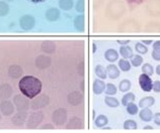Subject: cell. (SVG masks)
<instances>
[{
  "label": "cell",
  "mask_w": 160,
  "mask_h": 133,
  "mask_svg": "<svg viewBox=\"0 0 160 133\" xmlns=\"http://www.w3.org/2000/svg\"><path fill=\"white\" fill-rule=\"evenodd\" d=\"M67 102L71 106H79L84 102V94L80 91H72L67 95Z\"/></svg>",
  "instance_id": "cell-9"
},
{
  "label": "cell",
  "mask_w": 160,
  "mask_h": 133,
  "mask_svg": "<svg viewBox=\"0 0 160 133\" xmlns=\"http://www.w3.org/2000/svg\"><path fill=\"white\" fill-rule=\"evenodd\" d=\"M135 100V94L132 93V92H129V93H126L123 98H122V104H123L124 106H127L129 103L131 102H134Z\"/></svg>",
  "instance_id": "cell-35"
},
{
  "label": "cell",
  "mask_w": 160,
  "mask_h": 133,
  "mask_svg": "<svg viewBox=\"0 0 160 133\" xmlns=\"http://www.w3.org/2000/svg\"><path fill=\"white\" fill-rule=\"evenodd\" d=\"M130 63H131V65L133 66H136V68H137V66H140L143 64V57L141 56H139V55H136V56L133 55Z\"/></svg>",
  "instance_id": "cell-38"
},
{
  "label": "cell",
  "mask_w": 160,
  "mask_h": 133,
  "mask_svg": "<svg viewBox=\"0 0 160 133\" xmlns=\"http://www.w3.org/2000/svg\"><path fill=\"white\" fill-rule=\"evenodd\" d=\"M36 66L39 70H46L51 66V64H52V59L51 57L49 55H40L37 57L36 59Z\"/></svg>",
  "instance_id": "cell-13"
},
{
  "label": "cell",
  "mask_w": 160,
  "mask_h": 133,
  "mask_svg": "<svg viewBox=\"0 0 160 133\" xmlns=\"http://www.w3.org/2000/svg\"><path fill=\"white\" fill-rule=\"evenodd\" d=\"M126 107H127V112H128L130 115H136L138 112H139L138 106L136 105V104H134L133 102L129 103Z\"/></svg>",
  "instance_id": "cell-41"
},
{
  "label": "cell",
  "mask_w": 160,
  "mask_h": 133,
  "mask_svg": "<svg viewBox=\"0 0 160 133\" xmlns=\"http://www.w3.org/2000/svg\"><path fill=\"white\" fill-rule=\"evenodd\" d=\"M60 15H61V12H60V10L58 9V8L51 7V8H49V9H47V11H46L45 17H46V19L48 20V21L54 22V21H56V20H58L59 18H60Z\"/></svg>",
  "instance_id": "cell-19"
},
{
  "label": "cell",
  "mask_w": 160,
  "mask_h": 133,
  "mask_svg": "<svg viewBox=\"0 0 160 133\" xmlns=\"http://www.w3.org/2000/svg\"><path fill=\"white\" fill-rule=\"evenodd\" d=\"M29 98L24 96L23 94H16L13 96V104L18 111L22 112H27L29 108H31V101Z\"/></svg>",
  "instance_id": "cell-5"
},
{
  "label": "cell",
  "mask_w": 160,
  "mask_h": 133,
  "mask_svg": "<svg viewBox=\"0 0 160 133\" xmlns=\"http://www.w3.org/2000/svg\"><path fill=\"white\" fill-rule=\"evenodd\" d=\"M139 85L144 92H151L153 87V81L151 80L150 76L142 73L139 77Z\"/></svg>",
  "instance_id": "cell-14"
},
{
  "label": "cell",
  "mask_w": 160,
  "mask_h": 133,
  "mask_svg": "<svg viewBox=\"0 0 160 133\" xmlns=\"http://www.w3.org/2000/svg\"><path fill=\"white\" fill-rule=\"evenodd\" d=\"M135 49H136V52L140 53V55H145V53H147V52H148V48L143 43H137L135 44Z\"/></svg>",
  "instance_id": "cell-37"
},
{
  "label": "cell",
  "mask_w": 160,
  "mask_h": 133,
  "mask_svg": "<svg viewBox=\"0 0 160 133\" xmlns=\"http://www.w3.org/2000/svg\"><path fill=\"white\" fill-rule=\"evenodd\" d=\"M75 9L79 13H83L84 10H85V0H78L76 2V5H75Z\"/></svg>",
  "instance_id": "cell-42"
},
{
  "label": "cell",
  "mask_w": 160,
  "mask_h": 133,
  "mask_svg": "<svg viewBox=\"0 0 160 133\" xmlns=\"http://www.w3.org/2000/svg\"><path fill=\"white\" fill-rule=\"evenodd\" d=\"M5 1H7V2H8V1H13V0H5Z\"/></svg>",
  "instance_id": "cell-56"
},
{
  "label": "cell",
  "mask_w": 160,
  "mask_h": 133,
  "mask_svg": "<svg viewBox=\"0 0 160 133\" xmlns=\"http://www.w3.org/2000/svg\"><path fill=\"white\" fill-rule=\"evenodd\" d=\"M137 122L134 121L132 119H129V120H126L124 122V129L125 130H136L137 129Z\"/></svg>",
  "instance_id": "cell-36"
},
{
  "label": "cell",
  "mask_w": 160,
  "mask_h": 133,
  "mask_svg": "<svg viewBox=\"0 0 160 133\" xmlns=\"http://www.w3.org/2000/svg\"><path fill=\"white\" fill-rule=\"evenodd\" d=\"M155 104V99L153 97H145L140 100V102H139V106L141 108H150L151 106H153Z\"/></svg>",
  "instance_id": "cell-27"
},
{
  "label": "cell",
  "mask_w": 160,
  "mask_h": 133,
  "mask_svg": "<svg viewBox=\"0 0 160 133\" xmlns=\"http://www.w3.org/2000/svg\"><path fill=\"white\" fill-rule=\"evenodd\" d=\"M42 82L40 79H38L33 76H23L19 80L18 88L20 93L23 94L29 99L35 98L37 95H39L42 92Z\"/></svg>",
  "instance_id": "cell-1"
},
{
  "label": "cell",
  "mask_w": 160,
  "mask_h": 133,
  "mask_svg": "<svg viewBox=\"0 0 160 133\" xmlns=\"http://www.w3.org/2000/svg\"><path fill=\"white\" fill-rule=\"evenodd\" d=\"M92 90L95 95H100L106 90V84L102 80H95L92 84Z\"/></svg>",
  "instance_id": "cell-23"
},
{
  "label": "cell",
  "mask_w": 160,
  "mask_h": 133,
  "mask_svg": "<svg viewBox=\"0 0 160 133\" xmlns=\"http://www.w3.org/2000/svg\"><path fill=\"white\" fill-rule=\"evenodd\" d=\"M1 117H2V114H1V112H0V120H1Z\"/></svg>",
  "instance_id": "cell-55"
},
{
  "label": "cell",
  "mask_w": 160,
  "mask_h": 133,
  "mask_svg": "<svg viewBox=\"0 0 160 133\" xmlns=\"http://www.w3.org/2000/svg\"><path fill=\"white\" fill-rule=\"evenodd\" d=\"M153 120H154V123L156 125L160 126V113H156L153 116Z\"/></svg>",
  "instance_id": "cell-48"
},
{
  "label": "cell",
  "mask_w": 160,
  "mask_h": 133,
  "mask_svg": "<svg viewBox=\"0 0 160 133\" xmlns=\"http://www.w3.org/2000/svg\"><path fill=\"white\" fill-rule=\"evenodd\" d=\"M92 2H93V9L98 10L102 6L104 0H92Z\"/></svg>",
  "instance_id": "cell-43"
},
{
  "label": "cell",
  "mask_w": 160,
  "mask_h": 133,
  "mask_svg": "<svg viewBox=\"0 0 160 133\" xmlns=\"http://www.w3.org/2000/svg\"><path fill=\"white\" fill-rule=\"evenodd\" d=\"M28 113L27 112H22L18 111V113H15L11 118V123L16 127H22L24 124L27 123L28 119Z\"/></svg>",
  "instance_id": "cell-15"
},
{
  "label": "cell",
  "mask_w": 160,
  "mask_h": 133,
  "mask_svg": "<svg viewBox=\"0 0 160 133\" xmlns=\"http://www.w3.org/2000/svg\"><path fill=\"white\" fill-rule=\"evenodd\" d=\"M155 73H156L158 76H160V65H158L156 66V69H155Z\"/></svg>",
  "instance_id": "cell-53"
},
{
  "label": "cell",
  "mask_w": 160,
  "mask_h": 133,
  "mask_svg": "<svg viewBox=\"0 0 160 133\" xmlns=\"http://www.w3.org/2000/svg\"><path fill=\"white\" fill-rule=\"evenodd\" d=\"M108 117H107V116H104V115H98V117L95 118V120H94L95 126L98 127V128L104 127L108 124Z\"/></svg>",
  "instance_id": "cell-30"
},
{
  "label": "cell",
  "mask_w": 160,
  "mask_h": 133,
  "mask_svg": "<svg viewBox=\"0 0 160 133\" xmlns=\"http://www.w3.org/2000/svg\"><path fill=\"white\" fill-rule=\"evenodd\" d=\"M153 127L152 126H145L144 127V130H152Z\"/></svg>",
  "instance_id": "cell-54"
},
{
  "label": "cell",
  "mask_w": 160,
  "mask_h": 133,
  "mask_svg": "<svg viewBox=\"0 0 160 133\" xmlns=\"http://www.w3.org/2000/svg\"><path fill=\"white\" fill-rule=\"evenodd\" d=\"M67 120H68V115H67V111L65 108H58L52 114V121L54 125L58 127L64 126Z\"/></svg>",
  "instance_id": "cell-7"
},
{
  "label": "cell",
  "mask_w": 160,
  "mask_h": 133,
  "mask_svg": "<svg viewBox=\"0 0 160 133\" xmlns=\"http://www.w3.org/2000/svg\"><path fill=\"white\" fill-rule=\"evenodd\" d=\"M94 73H95L96 76H98L99 79H102V80H106V78L108 77L107 69H104L103 66H100V65H98V66H95Z\"/></svg>",
  "instance_id": "cell-28"
},
{
  "label": "cell",
  "mask_w": 160,
  "mask_h": 133,
  "mask_svg": "<svg viewBox=\"0 0 160 133\" xmlns=\"http://www.w3.org/2000/svg\"><path fill=\"white\" fill-rule=\"evenodd\" d=\"M106 69H107L108 76L109 78H111V79H112V80H115V79L119 78L121 72H120L119 68H118V66H117L116 65L111 64V65H108Z\"/></svg>",
  "instance_id": "cell-21"
},
{
  "label": "cell",
  "mask_w": 160,
  "mask_h": 133,
  "mask_svg": "<svg viewBox=\"0 0 160 133\" xmlns=\"http://www.w3.org/2000/svg\"><path fill=\"white\" fill-rule=\"evenodd\" d=\"M142 72L143 74H145V75H148V76H152V75L154 74V69H153V66H151L150 64L148 63H146L142 66Z\"/></svg>",
  "instance_id": "cell-40"
},
{
  "label": "cell",
  "mask_w": 160,
  "mask_h": 133,
  "mask_svg": "<svg viewBox=\"0 0 160 133\" xmlns=\"http://www.w3.org/2000/svg\"><path fill=\"white\" fill-rule=\"evenodd\" d=\"M7 74L11 79H20L23 75V69L19 65H11L7 70Z\"/></svg>",
  "instance_id": "cell-17"
},
{
  "label": "cell",
  "mask_w": 160,
  "mask_h": 133,
  "mask_svg": "<svg viewBox=\"0 0 160 133\" xmlns=\"http://www.w3.org/2000/svg\"><path fill=\"white\" fill-rule=\"evenodd\" d=\"M143 44H146V45H148V44H153V40H143Z\"/></svg>",
  "instance_id": "cell-52"
},
{
  "label": "cell",
  "mask_w": 160,
  "mask_h": 133,
  "mask_svg": "<svg viewBox=\"0 0 160 133\" xmlns=\"http://www.w3.org/2000/svg\"><path fill=\"white\" fill-rule=\"evenodd\" d=\"M130 43V40L129 39H119L118 40V44H121V45H125V44H128Z\"/></svg>",
  "instance_id": "cell-50"
},
{
  "label": "cell",
  "mask_w": 160,
  "mask_h": 133,
  "mask_svg": "<svg viewBox=\"0 0 160 133\" xmlns=\"http://www.w3.org/2000/svg\"><path fill=\"white\" fill-rule=\"evenodd\" d=\"M74 28L79 32H83L85 30V17H84L83 13L77 15L73 20Z\"/></svg>",
  "instance_id": "cell-20"
},
{
  "label": "cell",
  "mask_w": 160,
  "mask_h": 133,
  "mask_svg": "<svg viewBox=\"0 0 160 133\" xmlns=\"http://www.w3.org/2000/svg\"><path fill=\"white\" fill-rule=\"evenodd\" d=\"M36 25V19L31 14H24L19 18V26L24 31L32 30Z\"/></svg>",
  "instance_id": "cell-8"
},
{
  "label": "cell",
  "mask_w": 160,
  "mask_h": 133,
  "mask_svg": "<svg viewBox=\"0 0 160 133\" xmlns=\"http://www.w3.org/2000/svg\"><path fill=\"white\" fill-rule=\"evenodd\" d=\"M28 1L32 3H43L46 1V0H28Z\"/></svg>",
  "instance_id": "cell-51"
},
{
  "label": "cell",
  "mask_w": 160,
  "mask_h": 133,
  "mask_svg": "<svg viewBox=\"0 0 160 133\" xmlns=\"http://www.w3.org/2000/svg\"><path fill=\"white\" fill-rule=\"evenodd\" d=\"M131 66H132L131 63L127 59H122L119 61V68L123 72H129L131 70Z\"/></svg>",
  "instance_id": "cell-34"
},
{
  "label": "cell",
  "mask_w": 160,
  "mask_h": 133,
  "mask_svg": "<svg viewBox=\"0 0 160 133\" xmlns=\"http://www.w3.org/2000/svg\"><path fill=\"white\" fill-rule=\"evenodd\" d=\"M50 104V97L47 94H42L40 93L39 95H37L35 98L32 99L31 102V108L32 110H41L43 108L47 107Z\"/></svg>",
  "instance_id": "cell-6"
},
{
  "label": "cell",
  "mask_w": 160,
  "mask_h": 133,
  "mask_svg": "<svg viewBox=\"0 0 160 133\" xmlns=\"http://www.w3.org/2000/svg\"><path fill=\"white\" fill-rule=\"evenodd\" d=\"M131 87H132V83L130 82L128 79H124V80H122L120 82V84H119V89L121 92H128V91L131 89Z\"/></svg>",
  "instance_id": "cell-32"
},
{
  "label": "cell",
  "mask_w": 160,
  "mask_h": 133,
  "mask_svg": "<svg viewBox=\"0 0 160 133\" xmlns=\"http://www.w3.org/2000/svg\"><path fill=\"white\" fill-rule=\"evenodd\" d=\"M106 94L109 95V96H113V95L117 94V87L112 84V83H108V84H106Z\"/></svg>",
  "instance_id": "cell-39"
},
{
  "label": "cell",
  "mask_w": 160,
  "mask_h": 133,
  "mask_svg": "<svg viewBox=\"0 0 160 133\" xmlns=\"http://www.w3.org/2000/svg\"><path fill=\"white\" fill-rule=\"evenodd\" d=\"M146 11L152 17L160 16V0H148L146 4Z\"/></svg>",
  "instance_id": "cell-10"
},
{
  "label": "cell",
  "mask_w": 160,
  "mask_h": 133,
  "mask_svg": "<svg viewBox=\"0 0 160 133\" xmlns=\"http://www.w3.org/2000/svg\"><path fill=\"white\" fill-rule=\"evenodd\" d=\"M104 57H106V60L109 62V63H115L119 59V53L113 48H108L104 53Z\"/></svg>",
  "instance_id": "cell-24"
},
{
  "label": "cell",
  "mask_w": 160,
  "mask_h": 133,
  "mask_svg": "<svg viewBox=\"0 0 160 133\" xmlns=\"http://www.w3.org/2000/svg\"><path fill=\"white\" fill-rule=\"evenodd\" d=\"M152 90L156 93H160V81H155L153 83Z\"/></svg>",
  "instance_id": "cell-45"
},
{
  "label": "cell",
  "mask_w": 160,
  "mask_h": 133,
  "mask_svg": "<svg viewBox=\"0 0 160 133\" xmlns=\"http://www.w3.org/2000/svg\"><path fill=\"white\" fill-rule=\"evenodd\" d=\"M45 115L41 110H36V112H32L31 115L28 116L26 126L28 129H37L40 126V124L43 122Z\"/></svg>",
  "instance_id": "cell-4"
},
{
  "label": "cell",
  "mask_w": 160,
  "mask_h": 133,
  "mask_svg": "<svg viewBox=\"0 0 160 133\" xmlns=\"http://www.w3.org/2000/svg\"><path fill=\"white\" fill-rule=\"evenodd\" d=\"M152 59L155 61H160V52L159 51H154L152 52Z\"/></svg>",
  "instance_id": "cell-47"
},
{
  "label": "cell",
  "mask_w": 160,
  "mask_h": 133,
  "mask_svg": "<svg viewBox=\"0 0 160 133\" xmlns=\"http://www.w3.org/2000/svg\"><path fill=\"white\" fill-rule=\"evenodd\" d=\"M14 110H15V106L13 102L9 101V100H3V101L0 102V112H1L2 116H11L14 114Z\"/></svg>",
  "instance_id": "cell-11"
},
{
  "label": "cell",
  "mask_w": 160,
  "mask_h": 133,
  "mask_svg": "<svg viewBox=\"0 0 160 133\" xmlns=\"http://www.w3.org/2000/svg\"><path fill=\"white\" fill-rule=\"evenodd\" d=\"M41 129H43V130H47V129L53 130V129H55V125H53V124H51V123H46V124H44V125L41 126Z\"/></svg>",
  "instance_id": "cell-44"
},
{
  "label": "cell",
  "mask_w": 160,
  "mask_h": 133,
  "mask_svg": "<svg viewBox=\"0 0 160 133\" xmlns=\"http://www.w3.org/2000/svg\"><path fill=\"white\" fill-rule=\"evenodd\" d=\"M104 102H106V104L111 108H117L119 107L120 105V101L118 100L117 98L115 97H112V96H107L106 98H104Z\"/></svg>",
  "instance_id": "cell-31"
},
{
  "label": "cell",
  "mask_w": 160,
  "mask_h": 133,
  "mask_svg": "<svg viewBox=\"0 0 160 133\" xmlns=\"http://www.w3.org/2000/svg\"><path fill=\"white\" fill-rule=\"evenodd\" d=\"M139 116L144 122H149L153 119V113L149 108H142V110L139 112Z\"/></svg>",
  "instance_id": "cell-22"
},
{
  "label": "cell",
  "mask_w": 160,
  "mask_h": 133,
  "mask_svg": "<svg viewBox=\"0 0 160 133\" xmlns=\"http://www.w3.org/2000/svg\"><path fill=\"white\" fill-rule=\"evenodd\" d=\"M41 49L44 53L50 56L56 53L57 45L52 40H44L43 43L41 44Z\"/></svg>",
  "instance_id": "cell-18"
},
{
  "label": "cell",
  "mask_w": 160,
  "mask_h": 133,
  "mask_svg": "<svg viewBox=\"0 0 160 133\" xmlns=\"http://www.w3.org/2000/svg\"><path fill=\"white\" fill-rule=\"evenodd\" d=\"M84 121L82 118L73 116L69 120H67L65 124L66 129H73V130H78V129H83L84 128Z\"/></svg>",
  "instance_id": "cell-12"
},
{
  "label": "cell",
  "mask_w": 160,
  "mask_h": 133,
  "mask_svg": "<svg viewBox=\"0 0 160 133\" xmlns=\"http://www.w3.org/2000/svg\"><path fill=\"white\" fill-rule=\"evenodd\" d=\"M12 95H13V89L10 84L4 83V84L0 85V101L9 99Z\"/></svg>",
  "instance_id": "cell-16"
},
{
  "label": "cell",
  "mask_w": 160,
  "mask_h": 133,
  "mask_svg": "<svg viewBox=\"0 0 160 133\" xmlns=\"http://www.w3.org/2000/svg\"><path fill=\"white\" fill-rule=\"evenodd\" d=\"M126 12V4L122 0H112L106 8L107 17L112 20L120 19Z\"/></svg>",
  "instance_id": "cell-2"
},
{
  "label": "cell",
  "mask_w": 160,
  "mask_h": 133,
  "mask_svg": "<svg viewBox=\"0 0 160 133\" xmlns=\"http://www.w3.org/2000/svg\"><path fill=\"white\" fill-rule=\"evenodd\" d=\"M73 4V0H59V7L64 11L72 9Z\"/></svg>",
  "instance_id": "cell-29"
},
{
  "label": "cell",
  "mask_w": 160,
  "mask_h": 133,
  "mask_svg": "<svg viewBox=\"0 0 160 133\" xmlns=\"http://www.w3.org/2000/svg\"><path fill=\"white\" fill-rule=\"evenodd\" d=\"M153 49L154 51H159L160 52V40H156L153 43Z\"/></svg>",
  "instance_id": "cell-49"
},
{
  "label": "cell",
  "mask_w": 160,
  "mask_h": 133,
  "mask_svg": "<svg viewBox=\"0 0 160 133\" xmlns=\"http://www.w3.org/2000/svg\"><path fill=\"white\" fill-rule=\"evenodd\" d=\"M9 5H8L7 1H0V17H3V16H6L9 13Z\"/></svg>",
  "instance_id": "cell-33"
},
{
  "label": "cell",
  "mask_w": 160,
  "mask_h": 133,
  "mask_svg": "<svg viewBox=\"0 0 160 133\" xmlns=\"http://www.w3.org/2000/svg\"><path fill=\"white\" fill-rule=\"evenodd\" d=\"M120 53L121 56L123 57V59H131L133 57V49L129 47L128 44H125V45H121L120 48Z\"/></svg>",
  "instance_id": "cell-25"
},
{
  "label": "cell",
  "mask_w": 160,
  "mask_h": 133,
  "mask_svg": "<svg viewBox=\"0 0 160 133\" xmlns=\"http://www.w3.org/2000/svg\"><path fill=\"white\" fill-rule=\"evenodd\" d=\"M119 32L122 33H135L140 31V23L136 19L130 18L125 20L123 23H121L118 28Z\"/></svg>",
  "instance_id": "cell-3"
},
{
  "label": "cell",
  "mask_w": 160,
  "mask_h": 133,
  "mask_svg": "<svg viewBox=\"0 0 160 133\" xmlns=\"http://www.w3.org/2000/svg\"><path fill=\"white\" fill-rule=\"evenodd\" d=\"M147 33H160V22H149L145 26Z\"/></svg>",
  "instance_id": "cell-26"
},
{
  "label": "cell",
  "mask_w": 160,
  "mask_h": 133,
  "mask_svg": "<svg viewBox=\"0 0 160 133\" xmlns=\"http://www.w3.org/2000/svg\"><path fill=\"white\" fill-rule=\"evenodd\" d=\"M128 3L130 4H134V5H139V4H142L145 2V0H126Z\"/></svg>",
  "instance_id": "cell-46"
}]
</instances>
